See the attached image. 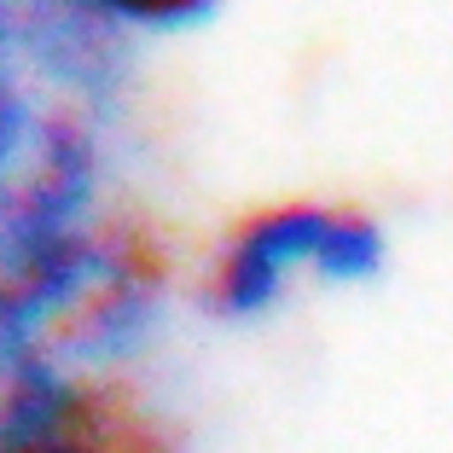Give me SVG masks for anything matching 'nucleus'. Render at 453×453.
<instances>
[{
  "label": "nucleus",
  "instance_id": "f257e3e1",
  "mask_svg": "<svg viewBox=\"0 0 453 453\" xmlns=\"http://www.w3.org/2000/svg\"><path fill=\"white\" fill-rule=\"evenodd\" d=\"M372 226L349 221L337 210H285L250 226L221 273V303L226 308H262L267 296L291 291V280L320 273V280H349L360 267H372Z\"/></svg>",
  "mask_w": 453,
  "mask_h": 453
},
{
  "label": "nucleus",
  "instance_id": "f03ea898",
  "mask_svg": "<svg viewBox=\"0 0 453 453\" xmlns=\"http://www.w3.org/2000/svg\"><path fill=\"white\" fill-rule=\"evenodd\" d=\"M105 6H117V12H134V18H151V24H169V18L198 12L203 0H105Z\"/></svg>",
  "mask_w": 453,
  "mask_h": 453
}]
</instances>
